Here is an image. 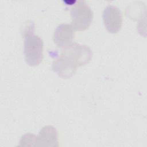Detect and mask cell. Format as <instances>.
Masks as SVG:
<instances>
[{"label":"cell","instance_id":"cell-5","mask_svg":"<svg viewBox=\"0 0 147 147\" xmlns=\"http://www.w3.org/2000/svg\"><path fill=\"white\" fill-rule=\"evenodd\" d=\"M78 67V66L72 60L62 53L52 63L53 70L63 79L72 77L76 72Z\"/></svg>","mask_w":147,"mask_h":147},{"label":"cell","instance_id":"cell-3","mask_svg":"<svg viewBox=\"0 0 147 147\" xmlns=\"http://www.w3.org/2000/svg\"><path fill=\"white\" fill-rule=\"evenodd\" d=\"M61 53L69 58L78 67L88 63L92 56V51L89 47L76 42H72L63 48Z\"/></svg>","mask_w":147,"mask_h":147},{"label":"cell","instance_id":"cell-2","mask_svg":"<svg viewBox=\"0 0 147 147\" xmlns=\"http://www.w3.org/2000/svg\"><path fill=\"white\" fill-rule=\"evenodd\" d=\"M70 14L72 18L71 26L76 31L87 29L92 20V11L87 3L83 0L76 1L71 7Z\"/></svg>","mask_w":147,"mask_h":147},{"label":"cell","instance_id":"cell-8","mask_svg":"<svg viewBox=\"0 0 147 147\" xmlns=\"http://www.w3.org/2000/svg\"><path fill=\"white\" fill-rule=\"evenodd\" d=\"M37 142V136L30 133H27L24 134L20 140L21 145L25 146H36Z\"/></svg>","mask_w":147,"mask_h":147},{"label":"cell","instance_id":"cell-7","mask_svg":"<svg viewBox=\"0 0 147 147\" xmlns=\"http://www.w3.org/2000/svg\"><path fill=\"white\" fill-rule=\"evenodd\" d=\"M36 146H59L58 133L56 128L51 125L43 127L37 136Z\"/></svg>","mask_w":147,"mask_h":147},{"label":"cell","instance_id":"cell-1","mask_svg":"<svg viewBox=\"0 0 147 147\" xmlns=\"http://www.w3.org/2000/svg\"><path fill=\"white\" fill-rule=\"evenodd\" d=\"M34 24H30L24 31L25 59L30 66H37L43 59V41L34 33Z\"/></svg>","mask_w":147,"mask_h":147},{"label":"cell","instance_id":"cell-6","mask_svg":"<svg viewBox=\"0 0 147 147\" xmlns=\"http://www.w3.org/2000/svg\"><path fill=\"white\" fill-rule=\"evenodd\" d=\"M74 30L71 25L62 24L58 25L54 32L53 41L59 48H64L72 43Z\"/></svg>","mask_w":147,"mask_h":147},{"label":"cell","instance_id":"cell-4","mask_svg":"<svg viewBox=\"0 0 147 147\" xmlns=\"http://www.w3.org/2000/svg\"><path fill=\"white\" fill-rule=\"evenodd\" d=\"M103 20L106 29L111 33H117L121 28L122 14L117 7L107 6L103 12Z\"/></svg>","mask_w":147,"mask_h":147}]
</instances>
